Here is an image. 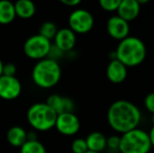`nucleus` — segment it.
Segmentation results:
<instances>
[{
    "label": "nucleus",
    "mask_w": 154,
    "mask_h": 153,
    "mask_svg": "<svg viewBox=\"0 0 154 153\" xmlns=\"http://www.w3.org/2000/svg\"><path fill=\"white\" fill-rule=\"evenodd\" d=\"M140 120V108L127 100L116 101L107 110V122L110 128L121 134L138 128Z\"/></svg>",
    "instance_id": "f257e3e1"
},
{
    "label": "nucleus",
    "mask_w": 154,
    "mask_h": 153,
    "mask_svg": "<svg viewBox=\"0 0 154 153\" xmlns=\"http://www.w3.org/2000/svg\"><path fill=\"white\" fill-rule=\"evenodd\" d=\"M116 59L126 67H135L142 64L147 57V48L142 39L128 36L120 41L114 50Z\"/></svg>",
    "instance_id": "f03ea898"
},
{
    "label": "nucleus",
    "mask_w": 154,
    "mask_h": 153,
    "mask_svg": "<svg viewBox=\"0 0 154 153\" xmlns=\"http://www.w3.org/2000/svg\"><path fill=\"white\" fill-rule=\"evenodd\" d=\"M62 70L59 62L45 58L37 61L32 72V79L38 87L49 89L57 85L61 80Z\"/></svg>",
    "instance_id": "7ed1b4c3"
},
{
    "label": "nucleus",
    "mask_w": 154,
    "mask_h": 153,
    "mask_svg": "<svg viewBox=\"0 0 154 153\" xmlns=\"http://www.w3.org/2000/svg\"><path fill=\"white\" fill-rule=\"evenodd\" d=\"M58 115L46 103H35L29 108L26 118L29 124L37 131H48L55 128Z\"/></svg>",
    "instance_id": "20e7f679"
},
{
    "label": "nucleus",
    "mask_w": 154,
    "mask_h": 153,
    "mask_svg": "<svg viewBox=\"0 0 154 153\" xmlns=\"http://www.w3.org/2000/svg\"><path fill=\"white\" fill-rule=\"evenodd\" d=\"M152 148L148 132L135 128L121 135L120 153H149Z\"/></svg>",
    "instance_id": "39448f33"
},
{
    "label": "nucleus",
    "mask_w": 154,
    "mask_h": 153,
    "mask_svg": "<svg viewBox=\"0 0 154 153\" xmlns=\"http://www.w3.org/2000/svg\"><path fill=\"white\" fill-rule=\"evenodd\" d=\"M51 44V41L47 40L39 34H36L26 39L23 44V51L29 59L40 61L47 58Z\"/></svg>",
    "instance_id": "423d86ee"
},
{
    "label": "nucleus",
    "mask_w": 154,
    "mask_h": 153,
    "mask_svg": "<svg viewBox=\"0 0 154 153\" xmlns=\"http://www.w3.org/2000/svg\"><path fill=\"white\" fill-rule=\"evenodd\" d=\"M68 25V29L75 34H87L94 25V18L89 11L85 8H77L69 15Z\"/></svg>",
    "instance_id": "0eeeda50"
},
{
    "label": "nucleus",
    "mask_w": 154,
    "mask_h": 153,
    "mask_svg": "<svg viewBox=\"0 0 154 153\" xmlns=\"http://www.w3.org/2000/svg\"><path fill=\"white\" fill-rule=\"evenodd\" d=\"M55 128L58 130V132L65 136H72L79 132L81 128V123L79 118L73 112L61 113L57 116Z\"/></svg>",
    "instance_id": "6e6552de"
},
{
    "label": "nucleus",
    "mask_w": 154,
    "mask_h": 153,
    "mask_svg": "<svg viewBox=\"0 0 154 153\" xmlns=\"http://www.w3.org/2000/svg\"><path fill=\"white\" fill-rule=\"evenodd\" d=\"M22 85L17 77H0V98L6 101L17 99L21 94Z\"/></svg>",
    "instance_id": "1a4fd4ad"
},
{
    "label": "nucleus",
    "mask_w": 154,
    "mask_h": 153,
    "mask_svg": "<svg viewBox=\"0 0 154 153\" xmlns=\"http://www.w3.org/2000/svg\"><path fill=\"white\" fill-rule=\"evenodd\" d=\"M106 29H107L108 35L112 39L122 41L123 39L127 38L129 36L130 25L129 22L123 20L118 15H114V16H111L107 20Z\"/></svg>",
    "instance_id": "9d476101"
},
{
    "label": "nucleus",
    "mask_w": 154,
    "mask_h": 153,
    "mask_svg": "<svg viewBox=\"0 0 154 153\" xmlns=\"http://www.w3.org/2000/svg\"><path fill=\"white\" fill-rule=\"evenodd\" d=\"M77 43V36L68 27L58 29L55 38H54V45L57 46L63 53H69L75 46Z\"/></svg>",
    "instance_id": "9b49d317"
},
{
    "label": "nucleus",
    "mask_w": 154,
    "mask_h": 153,
    "mask_svg": "<svg viewBox=\"0 0 154 153\" xmlns=\"http://www.w3.org/2000/svg\"><path fill=\"white\" fill-rule=\"evenodd\" d=\"M46 103L57 115L61 113H69L73 112L75 109V103L71 99L67 96H63L60 94H51L47 98Z\"/></svg>",
    "instance_id": "f8f14e48"
},
{
    "label": "nucleus",
    "mask_w": 154,
    "mask_h": 153,
    "mask_svg": "<svg viewBox=\"0 0 154 153\" xmlns=\"http://www.w3.org/2000/svg\"><path fill=\"white\" fill-rule=\"evenodd\" d=\"M128 75V68L119 60H110L106 67V77L111 83L121 84L126 80Z\"/></svg>",
    "instance_id": "ddd939ff"
},
{
    "label": "nucleus",
    "mask_w": 154,
    "mask_h": 153,
    "mask_svg": "<svg viewBox=\"0 0 154 153\" xmlns=\"http://www.w3.org/2000/svg\"><path fill=\"white\" fill-rule=\"evenodd\" d=\"M116 13L120 18L130 22L138 17L140 13V5L138 4L137 0H121Z\"/></svg>",
    "instance_id": "4468645a"
},
{
    "label": "nucleus",
    "mask_w": 154,
    "mask_h": 153,
    "mask_svg": "<svg viewBox=\"0 0 154 153\" xmlns=\"http://www.w3.org/2000/svg\"><path fill=\"white\" fill-rule=\"evenodd\" d=\"M85 141L87 144L88 151L101 153L107 148V146H106L107 137L99 131H93V132L89 133L85 139Z\"/></svg>",
    "instance_id": "2eb2a0df"
},
{
    "label": "nucleus",
    "mask_w": 154,
    "mask_h": 153,
    "mask_svg": "<svg viewBox=\"0 0 154 153\" xmlns=\"http://www.w3.org/2000/svg\"><path fill=\"white\" fill-rule=\"evenodd\" d=\"M6 139L13 147L20 148L27 141V131L21 126H13L6 132Z\"/></svg>",
    "instance_id": "dca6fc26"
},
{
    "label": "nucleus",
    "mask_w": 154,
    "mask_h": 153,
    "mask_svg": "<svg viewBox=\"0 0 154 153\" xmlns=\"http://www.w3.org/2000/svg\"><path fill=\"white\" fill-rule=\"evenodd\" d=\"M16 17L21 19H31L36 14V4L31 0H18L14 3Z\"/></svg>",
    "instance_id": "f3484780"
},
{
    "label": "nucleus",
    "mask_w": 154,
    "mask_h": 153,
    "mask_svg": "<svg viewBox=\"0 0 154 153\" xmlns=\"http://www.w3.org/2000/svg\"><path fill=\"white\" fill-rule=\"evenodd\" d=\"M15 18L14 3L8 0H0V24H10Z\"/></svg>",
    "instance_id": "a211bd4d"
},
{
    "label": "nucleus",
    "mask_w": 154,
    "mask_h": 153,
    "mask_svg": "<svg viewBox=\"0 0 154 153\" xmlns=\"http://www.w3.org/2000/svg\"><path fill=\"white\" fill-rule=\"evenodd\" d=\"M20 153H46V149L39 139H27L20 147Z\"/></svg>",
    "instance_id": "6ab92c4d"
},
{
    "label": "nucleus",
    "mask_w": 154,
    "mask_h": 153,
    "mask_svg": "<svg viewBox=\"0 0 154 153\" xmlns=\"http://www.w3.org/2000/svg\"><path fill=\"white\" fill-rule=\"evenodd\" d=\"M57 32H58V27L55 23L51 22V21H45V22H43L40 25L38 34L42 36V37L46 38L47 40L51 41L54 40Z\"/></svg>",
    "instance_id": "aec40b11"
},
{
    "label": "nucleus",
    "mask_w": 154,
    "mask_h": 153,
    "mask_svg": "<svg viewBox=\"0 0 154 153\" xmlns=\"http://www.w3.org/2000/svg\"><path fill=\"white\" fill-rule=\"evenodd\" d=\"M71 151L72 153H86L88 151L87 144H86L85 139L78 137L73 139L71 143Z\"/></svg>",
    "instance_id": "412c9836"
},
{
    "label": "nucleus",
    "mask_w": 154,
    "mask_h": 153,
    "mask_svg": "<svg viewBox=\"0 0 154 153\" xmlns=\"http://www.w3.org/2000/svg\"><path fill=\"white\" fill-rule=\"evenodd\" d=\"M121 3V0H101L100 6L106 12H116Z\"/></svg>",
    "instance_id": "4be33fe9"
},
{
    "label": "nucleus",
    "mask_w": 154,
    "mask_h": 153,
    "mask_svg": "<svg viewBox=\"0 0 154 153\" xmlns=\"http://www.w3.org/2000/svg\"><path fill=\"white\" fill-rule=\"evenodd\" d=\"M121 144V136L119 135H111V136L107 137V142H106V146L107 148L111 150H118L120 148Z\"/></svg>",
    "instance_id": "5701e85b"
},
{
    "label": "nucleus",
    "mask_w": 154,
    "mask_h": 153,
    "mask_svg": "<svg viewBox=\"0 0 154 153\" xmlns=\"http://www.w3.org/2000/svg\"><path fill=\"white\" fill-rule=\"evenodd\" d=\"M63 56H64V53H63L62 50H60L57 46H55L54 44H51V49H49V51H48V55H47V58H48V59L54 60V61L59 62V59L60 58H62Z\"/></svg>",
    "instance_id": "b1692460"
},
{
    "label": "nucleus",
    "mask_w": 154,
    "mask_h": 153,
    "mask_svg": "<svg viewBox=\"0 0 154 153\" xmlns=\"http://www.w3.org/2000/svg\"><path fill=\"white\" fill-rule=\"evenodd\" d=\"M144 106L151 115L154 113V91L148 93L144 99Z\"/></svg>",
    "instance_id": "393cba45"
},
{
    "label": "nucleus",
    "mask_w": 154,
    "mask_h": 153,
    "mask_svg": "<svg viewBox=\"0 0 154 153\" xmlns=\"http://www.w3.org/2000/svg\"><path fill=\"white\" fill-rule=\"evenodd\" d=\"M17 75V66L14 63H5L3 65L2 76L5 77H16Z\"/></svg>",
    "instance_id": "a878e982"
},
{
    "label": "nucleus",
    "mask_w": 154,
    "mask_h": 153,
    "mask_svg": "<svg viewBox=\"0 0 154 153\" xmlns=\"http://www.w3.org/2000/svg\"><path fill=\"white\" fill-rule=\"evenodd\" d=\"M61 2L64 5L69 6V8H75L81 4V0H61Z\"/></svg>",
    "instance_id": "bb28decb"
},
{
    "label": "nucleus",
    "mask_w": 154,
    "mask_h": 153,
    "mask_svg": "<svg viewBox=\"0 0 154 153\" xmlns=\"http://www.w3.org/2000/svg\"><path fill=\"white\" fill-rule=\"evenodd\" d=\"M148 135H149V139H150L151 146L154 148V126L151 127L150 131L148 132Z\"/></svg>",
    "instance_id": "cd10ccee"
},
{
    "label": "nucleus",
    "mask_w": 154,
    "mask_h": 153,
    "mask_svg": "<svg viewBox=\"0 0 154 153\" xmlns=\"http://www.w3.org/2000/svg\"><path fill=\"white\" fill-rule=\"evenodd\" d=\"M3 65H4V63L2 62V60L0 59V77L2 76V70H3Z\"/></svg>",
    "instance_id": "c85d7f7f"
},
{
    "label": "nucleus",
    "mask_w": 154,
    "mask_h": 153,
    "mask_svg": "<svg viewBox=\"0 0 154 153\" xmlns=\"http://www.w3.org/2000/svg\"><path fill=\"white\" fill-rule=\"evenodd\" d=\"M151 122H152V124L154 126V113H153V115H151Z\"/></svg>",
    "instance_id": "c756f323"
},
{
    "label": "nucleus",
    "mask_w": 154,
    "mask_h": 153,
    "mask_svg": "<svg viewBox=\"0 0 154 153\" xmlns=\"http://www.w3.org/2000/svg\"><path fill=\"white\" fill-rule=\"evenodd\" d=\"M86 153H97V152H93V151H87Z\"/></svg>",
    "instance_id": "7c9ffc66"
}]
</instances>
